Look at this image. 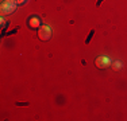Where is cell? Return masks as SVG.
I'll use <instances>...</instances> for the list:
<instances>
[{"label":"cell","mask_w":127,"mask_h":121,"mask_svg":"<svg viewBox=\"0 0 127 121\" xmlns=\"http://www.w3.org/2000/svg\"><path fill=\"white\" fill-rule=\"evenodd\" d=\"M16 0H4L1 3V7H0V11H1V15H10L16 10Z\"/></svg>","instance_id":"6da1fadb"},{"label":"cell","mask_w":127,"mask_h":121,"mask_svg":"<svg viewBox=\"0 0 127 121\" xmlns=\"http://www.w3.org/2000/svg\"><path fill=\"white\" fill-rule=\"evenodd\" d=\"M51 36H53V31H51L50 27L49 26H41V28L38 31V38L41 40H49V39H51Z\"/></svg>","instance_id":"7a4b0ae2"},{"label":"cell","mask_w":127,"mask_h":121,"mask_svg":"<svg viewBox=\"0 0 127 121\" xmlns=\"http://www.w3.org/2000/svg\"><path fill=\"white\" fill-rule=\"evenodd\" d=\"M95 65H96V67H99V69H105L111 65V59L108 58V57H104V55L99 57V58H96V60H95Z\"/></svg>","instance_id":"3957f363"},{"label":"cell","mask_w":127,"mask_h":121,"mask_svg":"<svg viewBox=\"0 0 127 121\" xmlns=\"http://www.w3.org/2000/svg\"><path fill=\"white\" fill-rule=\"evenodd\" d=\"M30 28H41V19L38 16H31L27 22Z\"/></svg>","instance_id":"277c9868"},{"label":"cell","mask_w":127,"mask_h":121,"mask_svg":"<svg viewBox=\"0 0 127 121\" xmlns=\"http://www.w3.org/2000/svg\"><path fill=\"white\" fill-rule=\"evenodd\" d=\"M112 67H114V70H119V69L122 67V63H120V62H114Z\"/></svg>","instance_id":"5b68a950"},{"label":"cell","mask_w":127,"mask_h":121,"mask_svg":"<svg viewBox=\"0 0 127 121\" xmlns=\"http://www.w3.org/2000/svg\"><path fill=\"white\" fill-rule=\"evenodd\" d=\"M27 1V0H16V3H18V4H19V5H23V4H25V3Z\"/></svg>","instance_id":"8992f818"}]
</instances>
